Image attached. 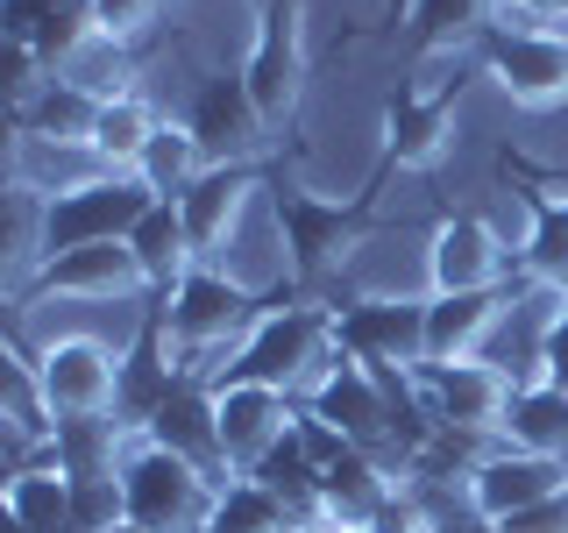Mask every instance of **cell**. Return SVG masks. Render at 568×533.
I'll use <instances>...</instances> for the list:
<instances>
[{
	"mask_svg": "<svg viewBox=\"0 0 568 533\" xmlns=\"http://www.w3.org/2000/svg\"><path fill=\"white\" fill-rule=\"evenodd\" d=\"M150 441L156 449H171V455H185V462H200L206 476H235L227 470V449H221V391L200 384V378H178V391L164 399V413L150 420Z\"/></svg>",
	"mask_w": 568,
	"mask_h": 533,
	"instance_id": "cell-15",
	"label": "cell"
},
{
	"mask_svg": "<svg viewBox=\"0 0 568 533\" xmlns=\"http://www.w3.org/2000/svg\"><path fill=\"white\" fill-rule=\"evenodd\" d=\"M497 29V0H405V43L419 50H469Z\"/></svg>",
	"mask_w": 568,
	"mask_h": 533,
	"instance_id": "cell-22",
	"label": "cell"
},
{
	"mask_svg": "<svg viewBox=\"0 0 568 533\" xmlns=\"http://www.w3.org/2000/svg\"><path fill=\"white\" fill-rule=\"evenodd\" d=\"M156 129H164V107H156L150 93H121V100H106V107H100L93 150H100V157H106L114 171H135Z\"/></svg>",
	"mask_w": 568,
	"mask_h": 533,
	"instance_id": "cell-25",
	"label": "cell"
},
{
	"mask_svg": "<svg viewBox=\"0 0 568 533\" xmlns=\"http://www.w3.org/2000/svg\"><path fill=\"white\" fill-rule=\"evenodd\" d=\"M292 505L271 491V484H256V476H227L221 497H213V520L206 533H292Z\"/></svg>",
	"mask_w": 568,
	"mask_h": 533,
	"instance_id": "cell-26",
	"label": "cell"
},
{
	"mask_svg": "<svg viewBox=\"0 0 568 533\" xmlns=\"http://www.w3.org/2000/svg\"><path fill=\"white\" fill-rule=\"evenodd\" d=\"M8 178L43 200H64V192H85L100 178H114V164L93 150V142H58V135H22L8 129Z\"/></svg>",
	"mask_w": 568,
	"mask_h": 533,
	"instance_id": "cell-16",
	"label": "cell"
},
{
	"mask_svg": "<svg viewBox=\"0 0 568 533\" xmlns=\"http://www.w3.org/2000/svg\"><path fill=\"white\" fill-rule=\"evenodd\" d=\"M497 306H505V292H434L426 299V363L476 355L497 328Z\"/></svg>",
	"mask_w": 568,
	"mask_h": 533,
	"instance_id": "cell-19",
	"label": "cell"
},
{
	"mask_svg": "<svg viewBox=\"0 0 568 533\" xmlns=\"http://www.w3.org/2000/svg\"><path fill=\"white\" fill-rule=\"evenodd\" d=\"M426 271H434V292H505L519 278V257L497 242V228L476 207H448L426 228Z\"/></svg>",
	"mask_w": 568,
	"mask_h": 533,
	"instance_id": "cell-8",
	"label": "cell"
},
{
	"mask_svg": "<svg viewBox=\"0 0 568 533\" xmlns=\"http://www.w3.org/2000/svg\"><path fill=\"white\" fill-rule=\"evenodd\" d=\"M213 391H221V449L235 476H256L306 420V405L271 384H213Z\"/></svg>",
	"mask_w": 568,
	"mask_h": 533,
	"instance_id": "cell-9",
	"label": "cell"
},
{
	"mask_svg": "<svg viewBox=\"0 0 568 533\" xmlns=\"http://www.w3.org/2000/svg\"><path fill=\"white\" fill-rule=\"evenodd\" d=\"M547 378H555V384H568V299H561L555 328H547Z\"/></svg>",
	"mask_w": 568,
	"mask_h": 533,
	"instance_id": "cell-30",
	"label": "cell"
},
{
	"mask_svg": "<svg viewBox=\"0 0 568 533\" xmlns=\"http://www.w3.org/2000/svg\"><path fill=\"white\" fill-rule=\"evenodd\" d=\"M334 533H377V526H334Z\"/></svg>",
	"mask_w": 568,
	"mask_h": 533,
	"instance_id": "cell-32",
	"label": "cell"
},
{
	"mask_svg": "<svg viewBox=\"0 0 568 533\" xmlns=\"http://www.w3.org/2000/svg\"><path fill=\"white\" fill-rule=\"evenodd\" d=\"M413 391L426 405V420L434 426H455V434H505V405H511V384L497 363L484 355H455V363H426L413 370Z\"/></svg>",
	"mask_w": 568,
	"mask_h": 533,
	"instance_id": "cell-6",
	"label": "cell"
},
{
	"mask_svg": "<svg viewBox=\"0 0 568 533\" xmlns=\"http://www.w3.org/2000/svg\"><path fill=\"white\" fill-rule=\"evenodd\" d=\"M526 271L568 292V200H540V221H532V242H526Z\"/></svg>",
	"mask_w": 568,
	"mask_h": 533,
	"instance_id": "cell-28",
	"label": "cell"
},
{
	"mask_svg": "<svg viewBox=\"0 0 568 533\" xmlns=\"http://www.w3.org/2000/svg\"><path fill=\"white\" fill-rule=\"evenodd\" d=\"M484 79L511 107H519V114L568 107V36H547V29H490L484 36Z\"/></svg>",
	"mask_w": 568,
	"mask_h": 533,
	"instance_id": "cell-7",
	"label": "cell"
},
{
	"mask_svg": "<svg viewBox=\"0 0 568 533\" xmlns=\"http://www.w3.org/2000/svg\"><path fill=\"white\" fill-rule=\"evenodd\" d=\"M363 207H369V192L334 200V192H313V185H277V221H284V249H292L298 299H327V284L342 278L348 249L369 228Z\"/></svg>",
	"mask_w": 568,
	"mask_h": 533,
	"instance_id": "cell-3",
	"label": "cell"
},
{
	"mask_svg": "<svg viewBox=\"0 0 568 533\" xmlns=\"http://www.w3.org/2000/svg\"><path fill=\"white\" fill-rule=\"evenodd\" d=\"M171 8H178V0H93V29L150 58V43L171 29Z\"/></svg>",
	"mask_w": 568,
	"mask_h": 533,
	"instance_id": "cell-27",
	"label": "cell"
},
{
	"mask_svg": "<svg viewBox=\"0 0 568 533\" xmlns=\"http://www.w3.org/2000/svg\"><path fill=\"white\" fill-rule=\"evenodd\" d=\"M455 129H462V100H434V93H413V86H398V93L384 100V164L390 171H440L455 150Z\"/></svg>",
	"mask_w": 568,
	"mask_h": 533,
	"instance_id": "cell-13",
	"label": "cell"
},
{
	"mask_svg": "<svg viewBox=\"0 0 568 533\" xmlns=\"http://www.w3.org/2000/svg\"><path fill=\"white\" fill-rule=\"evenodd\" d=\"M58 79H71V86H85L93 100H121V93H142V50H129V43H114V36H85L79 50L58 64Z\"/></svg>",
	"mask_w": 568,
	"mask_h": 533,
	"instance_id": "cell-24",
	"label": "cell"
},
{
	"mask_svg": "<svg viewBox=\"0 0 568 533\" xmlns=\"http://www.w3.org/2000/svg\"><path fill=\"white\" fill-rule=\"evenodd\" d=\"M121 497H129V526H142V533H206L221 476H206L200 462L135 434L129 455H121Z\"/></svg>",
	"mask_w": 568,
	"mask_h": 533,
	"instance_id": "cell-2",
	"label": "cell"
},
{
	"mask_svg": "<svg viewBox=\"0 0 568 533\" xmlns=\"http://www.w3.org/2000/svg\"><path fill=\"white\" fill-rule=\"evenodd\" d=\"M497 441H511V449H526V455L568 462V384H555V378L519 384L511 405H505V434Z\"/></svg>",
	"mask_w": 568,
	"mask_h": 533,
	"instance_id": "cell-21",
	"label": "cell"
},
{
	"mask_svg": "<svg viewBox=\"0 0 568 533\" xmlns=\"http://www.w3.org/2000/svg\"><path fill=\"white\" fill-rule=\"evenodd\" d=\"M129 249H135V263H142L150 299L178 292V284H185V271L200 263V249H192V235H185V213H178V200H156L150 213H142L135 235H129Z\"/></svg>",
	"mask_w": 568,
	"mask_h": 533,
	"instance_id": "cell-18",
	"label": "cell"
},
{
	"mask_svg": "<svg viewBox=\"0 0 568 533\" xmlns=\"http://www.w3.org/2000/svg\"><path fill=\"white\" fill-rule=\"evenodd\" d=\"M292 533H334V526H320V520H306V526H292Z\"/></svg>",
	"mask_w": 568,
	"mask_h": 533,
	"instance_id": "cell-31",
	"label": "cell"
},
{
	"mask_svg": "<svg viewBox=\"0 0 568 533\" xmlns=\"http://www.w3.org/2000/svg\"><path fill=\"white\" fill-rule=\"evenodd\" d=\"M334 355H342V342H334V306H320V299H277L242 334V349H235L221 384H271V391H292L306 405L313 384L334 370Z\"/></svg>",
	"mask_w": 568,
	"mask_h": 533,
	"instance_id": "cell-1",
	"label": "cell"
},
{
	"mask_svg": "<svg viewBox=\"0 0 568 533\" xmlns=\"http://www.w3.org/2000/svg\"><path fill=\"white\" fill-rule=\"evenodd\" d=\"M100 107H106V100H93L85 86H71V79H58V71H50V79L36 86L22 107H8V129H22V135H58V142H93Z\"/></svg>",
	"mask_w": 568,
	"mask_h": 533,
	"instance_id": "cell-20",
	"label": "cell"
},
{
	"mask_svg": "<svg viewBox=\"0 0 568 533\" xmlns=\"http://www.w3.org/2000/svg\"><path fill=\"white\" fill-rule=\"evenodd\" d=\"M22 299H150V284H142L129 242H85V249H58Z\"/></svg>",
	"mask_w": 568,
	"mask_h": 533,
	"instance_id": "cell-14",
	"label": "cell"
},
{
	"mask_svg": "<svg viewBox=\"0 0 568 533\" xmlns=\"http://www.w3.org/2000/svg\"><path fill=\"white\" fill-rule=\"evenodd\" d=\"M178 121L206 142L213 164H263L271 142H277L271 121H263V107H256V93H248V79H242V64L200 71V79L185 86V100H178Z\"/></svg>",
	"mask_w": 568,
	"mask_h": 533,
	"instance_id": "cell-4",
	"label": "cell"
},
{
	"mask_svg": "<svg viewBox=\"0 0 568 533\" xmlns=\"http://www.w3.org/2000/svg\"><path fill=\"white\" fill-rule=\"evenodd\" d=\"M14 342H22V334H14ZM29 355H36V378H43L58 420H100V413H114L121 355H129V349H106V342H43V349H29Z\"/></svg>",
	"mask_w": 568,
	"mask_h": 533,
	"instance_id": "cell-10",
	"label": "cell"
},
{
	"mask_svg": "<svg viewBox=\"0 0 568 533\" xmlns=\"http://www.w3.org/2000/svg\"><path fill=\"white\" fill-rule=\"evenodd\" d=\"M497 533H568V491L540 497V505L511 512V520H497Z\"/></svg>",
	"mask_w": 568,
	"mask_h": 533,
	"instance_id": "cell-29",
	"label": "cell"
},
{
	"mask_svg": "<svg viewBox=\"0 0 568 533\" xmlns=\"http://www.w3.org/2000/svg\"><path fill=\"white\" fill-rule=\"evenodd\" d=\"M150 207L156 200L135 171H114L85 192H64V200H50V257L58 249H85V242H129Z\"/></svg>",
	"mask_w": 568,
	"mask_h": 533,
	"instance_id": "cell-11",
	"label": "cell"
},
{
	"mask_svg": "<svg viewBox=\"0 0 568 533\" xmlns=\"http://www.w3.org/2000/svg\"><path fill=\"white\" fill-rule=\"evenodd\" d=\"M213 171V157H206V142L185 129L178 114H164V129L150 135V150H142V164H135V178L150 185V200H185L192 185Z\"/></svg>",
	"mask_w": 568,
	"mask_h": 533,
	"instance_id": "cell-23",
	"label": "cell"
},
{
	"mask_svg": "<svg viewBox=\"0 0 568 533\" xmlns=\"http://www.w3.org/2000/svg\"><path fill=\"white\" fill-rule=\"evenodd\" d=\"M334 342L384 378L426 370V299H348L334 306Z\"/></svg>",
	"mask_w": 568,
	"mask_h": 533,
	"instance_id": "cell-5",
	"label": "cell"
},
{
	"mask_svg": "<svg viewBox=\"0 0 568 533\" xmlns=\"http://www.w3.org/2000/svg\"><path fill=\"white\" fill-rule=\"evenodd\" d=\"M263 192H271L263 164H213L200 185L178 200V213H185V235H192V249H200V263H221V249L235 242V228L256 213Z\"/></svg>",
	"mask_w": 568,
	"mask_h": 533,
	"instance_id": "cell-12",
	"label": "cell"
},
{
	"mask_svg": "<svg viewBox=\"0 0 568 533\" xmlns=\"http://www.w3.org/2000/svg\"><path fill=\"white\" fill-rule=\"evenodd\" d=\"M555 491H568V462L526 455V449H511V441H497L469 476V497L490 512V520H511V512L540 505V497H555Z\"/></svg>",
	"mask_w": 568,
	"mask_h": 533,
	"instance_id": "cell-17",
	"label": "cell"
}]
</instances>
